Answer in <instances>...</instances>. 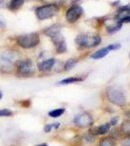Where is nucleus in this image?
<instances>
[{
  "instance_id": "20e7f679",
  "label": "nucleus",
  "mask_w": 130,
  "mask_h": 146,
  "mask_svg": "<svg viewBox=\"0 0 130 146\" xmlns=\"http://www.w3.org/2000/svg\"><path fill=\"white\" fill-rule=\"evenodd\" d=\"M16 66L18 74L20 76H30L35 73V64L31 60H18Z\"/></svg>"
},
{
  "instance_id": "f3484780",
  "label": "nucleus",
  "mask_w": 130,
  "mask_h": 146,
  "mask_svg": "<svg viewBox=\"0 0 130 146\" xmlns=\"http://www.w3.org/2000/svg\"><path fill=\"white\" fill-rule=\"evenodd\" d=\"M120 131L122 135L129 136L130 135V120L124 121L120 126Z\"/></svg>"
},
{
  "instance_id": "2eb2a0df",
  "label": "nucleus",
  "mask_w": 130,
  "mask_h": 146,
  "mask_svg": "<svg viewBox=\"0 0 130 146\" xmlns=\"http://www.w3.org/2000/svg\"><path fill=\"white\" fill-rule=\"evenodd\" d=\"M84 78L79 76H74V77H69V78L63 79L58 83V85H68V84H73V83H78V82L84 81Z\"/></svg>"
},
{
  "instance_id": "a878e982",
  "label": "nucleus",
  "mask_w": 130,
  "mask_h": 146,
  "mask_svg": "<svg viewBox=\"0 0 130 146\" xmlns=\"http://www.w3.org/2000/svg\"><path fill=\"white\" fill-rule=\"evenodd\" d=\"M36 146H48V144H46V143H42V144H38Z\"/></svg>"
},
{
  "instance_id": "6e6552de",
  "label": "nucleus",
  "mask_w": 130,
  "mask_h": 146,
  "mask_svg": "<svg viewBox=\"0 0 130 146\" xmlns=\"http://www.w3.org/2000/svg\"><path fill=\"white\" fill-rule=\"evenodd\" d=\"M51 41H53V43L54 44V46H55L56 52H57L58 54L65 53L66 50H67V46H66L65 39H64V37H63L62 33H61V31L54 34L53 36H51Z\"/></svg>"
},
{
  "instance_id": "aec40b11",
  "label": "nucleus",
  "mask_w": 130,
  "mask_h": 146,
  "mask_svg": "<svg viewBox=\"0 0 130 146\" xmlns=\"http://www.w3.org/2000/svg\"><path fill=\"white\" fill-rule=\"evenodd\" d=\"M77 62H78V60H76V58H70V60H68L67 62H65L64 69L65 70H70L71 68H73L75 65L77 64Z\"/></svg>"
},
{
  "instance_id": "0eeeda50",
  "label": "nucleus",
  "mask_w": 130,
  "mask_h": 146,
  "mask_svg": "<svg viewBox=\"0 0 130 146\" xmlns=\"http://www.w3.org/2000/svg\"><path fill=\"white\" fill-rule=\"evenodd\" d=\"M84 14V10L81 6L74 5L70 7L66 12V20L69 23H75L82 17V15Z\"/></svg>"
},
{
  "instance_id": "f257e3e1",
  "label": "nucleus",
  "mask_w": 130,
  "mask_h": 146,
  "mask_svg": "<svg viewBox=\"0 0 130 146\" xmlns=\"http://www.w3.org/2000/svg\"><path fill=\"white\" fill-rule=\"evenodd\" d=\"M76 43L82 48H94L101 43V37L95 33H82L76 37Z\"/></svg>"
},
{
  "instance_id": "bb28decb",
  "label": "nucleus",
  "mask_w": 130,
  "mask_h": 146,
  "mask_svg": "<svg viewBox=\"0 0 130 146\" xmlns=\"http://www.w3.org/2000/svg\"><path fill=\"white\" fill-rule=\"evenodd\" d=\"M2 96H3V94H2V92L0 91V100L2 98Z\"/></svg>"
},
{
  "instance_id": "412c9836",
  "label": "nucleus",
  "mask_w": 130,
  "mask_h": 146,
  "mask_svg": "<svg viewBox=\"0 0 130 146\" xmlns=\"http://www.w3.org/2000/svg\"><path fill=\"white\" fill-rule=\"evenodd\" d=\"M59 126H60V124H59V123H51V124H48V125H46V126H45L44 131H45V133H49V131H51L53 129H58V128H59Z\"/></svg>"
},
{
  "instance_id": "4468645a",
  "label": "nucleus",
  "mask_w": 130,
  "mask_h": 146,
  "mask_svg": "<svg viewBox=\"0 0 130 146\" xmlns=\"http://www.w3.org/2000/svg\"><path fill=\"white\" fill-rule=\"evenodd\" d=\"M60 28L61 27L59 25H51V27L46 28L44 32H45V34H47L49 37H51V36H53L54 34L60 32Z\"/></svg>"
},
{
  "instance_id": "ddd939ff",
  "label": "nucleus",
  "mask_w": 130,
  "mask_h": 146,
  "mask_svg": "<svg viewBox=\"0 0 130 146\" xmlns=\"http://www.w3.org/2000/svg\"><path fill=\"white\" fill-rule=\"evenodd\" d=\"M15 58H16V54L14 52H4L1 55L2 62L5 63L6 65H10L11 63H13Z\"/></svg>"
},
{
  "instance_id": "5701e85b",
  "label": "nucleus",
  "mask_w": 130,
  "mask_h": 146,
  "mask_svg": "<svg viewBox=\"0 0 130 146\" xmlns=\"http://www.w3.org/2000/svg\"><path fill=\"white\" fill-rule=\"evenodd\" d=\"M121 145L122 146H130V135L121 140Z\"/></svg>"
},
{
  "instance_id": "6ab92c4d",
  "label": "nucleus",
  "mask_w": 130,
  "mask_h": 146,
  "mask_svg": "<svg viewBox=\"0 0 130 146\" xmlns=\"http://www.w3.org/2000/svg\"><path fill=\"white\" fill-rule=\"evenodd\" d=\"M99 146H115V141L113 137H106L101 139Z\"/></svg>"
},
{
  "instance_id": "9d476101",
  "label": "nucleus",
  "mask_w": 130,
  "mask_h": 146,
  "mask_svg": "<svg viewBox=\"0 0 130 146\" xmlns=\"http://www.w3.org/2000/svg\"><path fill=\"white\" fill-rule=\"evenodd\" d=\"M54 63H55V60H54V58L45 60L38 64V69L42 72H48L53 67Z\"/></svg>"
},
{
  "instance_id": "393cba45",
  "label": "nucleus",
  "mask_w": 130,
  "mask_h": 146,
  "mask_svg": "<svg viewBox=\"0 0 130 146\" xmlns=\"http://www.w3.org/2000/svg\"><path fill=\"white\" fill-rule=\"evenodd\" d=\"M4 27V23H3V21L1 20V18H0V27Z\"/></svg>"
},
{
  "instance_id": "9b49d317",
  "label": "nucleus",
  "mask_w": 130,
  "mask_h": 146,
  "mask_svg": "<svg viewBox=\"0 0 130 146\" xmlns=\"http://www.w3.org/2000/svg\"><path fill=\"white\" fill-rule=\"evenodd\" d=\"M117 21L120 23H130V10L129 9H121L117 14Z\"/></svg>"
},
{
  "instance_id": "423d86ee",
  "label": "nucleus",
  "mask_w": 130,
  "mask_h": 146,
  "mask_svg": "<svg viewBox=\"0 0 130 146\" xmlns=\"http://www.w3.org/2000/svg\"><path fill=\"white\" fill-rule=\"evenodd\" d=\"M74 123L79 128H88L93 125V118L89 113L84 112L75 117Z\"/></svg>"
},
{
  "instance_id": "1a4fd4ad",
  "label": "nucleus",
  "mask_w": 130,
  "mask_h": 146,
  "mask_svg": "<svg viewBox=\"0 0 130 146\" xmlns=\"http://www.w3.org/2000/svg\"><path fill=\"white\" fill-rule=\"evenodd\" d=\"M120 48L119 44H110L107 47H104V48L100 49V50L96 51L95 53H93L90 56L91 58H94V60H98V58H102L104 56H106L110 53L111 51H114V50H117V49Z\"/></svg>"
},
{
  "instance_id": "7ed1b4c3",
  "label": "nucleus",
  "mask_w": 130,
  "mask_h": 146,
  "mask_svg": "<svg viewBox=\"0 0 130 146\" xmlns=\"http://www.w3.org/2000/svg\"><path fill=\"white\" fill-rule=\"evenodd\" d=\"M106 96H107V98L110 102L114 103L115 105H119V106H122L126 102L124 93L119 88H117V87H111V88H109L107 93H106Z\"/></svg>"
},
{
  "instance_id": "b1692460",
  "label": "nucleus",
  "mask_w": 130,
  "mask_h": 146,
  "mask_svg": "<svg viewBox=\"0 0 130 146\" xmlns=\"http://www.w3.org/2000/svg\"><path fill=\"white\" fill-rule=\"evenodd\" d=\"M117 121H119V117H114V118H112L111 119V121H110V126H115L117 123Z\"/></svg>"
},
{
  "instance_id": "4be33fe9",
  "label": "nucleus",
  "mask_w": 130,
  "mask_h": 146,
  "mask_svg": "<svg viewBox=\"0 0 130 146\" xmlns=\"http://www.w3.org/2000/svg\"><path fill=\"white\" fill-rule=\"evenodd\" d=\"M13 116V111L8 108L0 109V117H11Z\"/></svg>"
},
{
  "instance_id": "39448f33",
  "label": "nucleus",
  "mask_w": 130,
  "mask_h": 146,
  "mask_svg": "<svg viewBox=\"0 0 130 146\" xmlns=\"http://www.w3.org/2000/svg\"><path fill=\"white\" fill-rule=\"evenodd\" d=\"M58 12V7L55 4H47L36 9V16L39 20L43 21L53 18Z\"/></svg>"
},
{
  "instance_id": "f03ea898",
  "label": "nucleus",
  "mask_w": 130,
  "mask_h": 146,
  "mask_svg": "<svg viewBox=\"0 0 130 146\" xmlns=\"http://www.w3.org/2000/svg\"><path fill=\"white\" fill-rule=\"evenodd\" d=\"M40 42L39 34L36 32L20 35L16 38V43L23 49H31L36 47Z\"/></svg>"
},
{
  "instance_id": "f8f14e48",
  "label": "nucleus",
  "mask_w": 130,
  "mask_h": 146,
  "mask_svg": "<svg viewBox=\"0 0 130 146\" xmlns=\"http://www.w3.org/2000/svg\"><path fill=\"white\" fill-rule=\"evenodd\" d=\"M110 124L109 123H105V124H102L100 125V126L96 127V128H94L92 131H90L92 133H93L94 135H105V133H107L109 131H110Z\"/></svg>"
},
{
  "instance_id": "dca6fc26",
  "label": "nucleus",
  "mask_w": 130,
  "mask_h": 146,
  "mask_svg": "<svg viewBox=\"0 0 130 146\" xmlns=\"http://www.w3.org/2000/svg\"><path fill=\"white\" fill-rule=\"evenodd\" d=\"M23 3H24V0H10L9 8L13 11L18 10V9H20L22 6Z\"/></svg>"
},
{
  "instance_id": "a211bd4d",
  "label": "nucleus",
  "mask_w": 130,
  "mask_h": 146,
  "mask_svg": "<svg viewBox=\"0 0 130 146\" xmlns=\"http://www.w3.org/2000/svg\"><path fill=\"white\" fill-rule=\"evenodd\" d=\"M65 112L64 108H56V109H53L51 111H49L48 113V115L51 118H58L61 115H63V113Z\"/></svg>"
}]
</instances>
